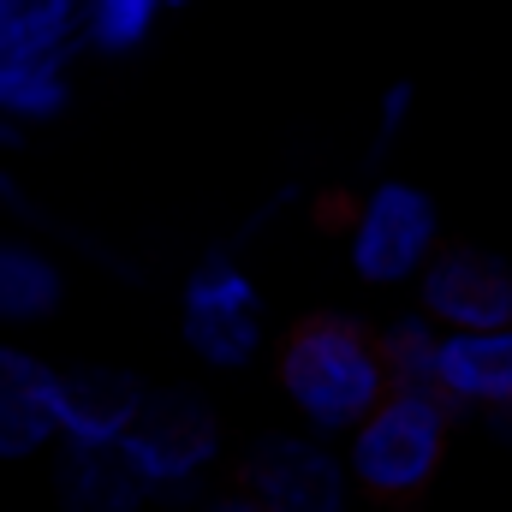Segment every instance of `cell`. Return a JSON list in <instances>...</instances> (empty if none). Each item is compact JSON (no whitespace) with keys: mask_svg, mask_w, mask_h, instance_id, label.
Listing matches in <instances>:
<instances>
[{"mask_svg":"<svg viewBox=\"0 0 512 512\" xmlns=\"http://www.w3.org/2000/svg\"><path fill=\"white\" fill-rule=\"evenodd\" d=\"M274 382H280V399L292 405L304 435L346 441L387 393L376 328H364L358 316H334V310L298 322L280 340Z\"/></svg>","mask_w":512,"mask_h":512,"instance_id":"6da1fadb","label":"cell"},{"mask_svg":"<svg viewBox=\"0 0 512 512\" xmlns=\"http://www.w3.org/2000/svg\"><path fill=\"white\" fill-rule=\"evenodd\" d=\"M447 441H453V411L435 387H387L382 405L346 435L340 459H346V477L358 495L417 501L441 477Z\"/></svg>","mask_w":512,"mask_h":512,"instance_id":"7a4b0ae2","label":"cell"},{"mask_svg":"<svg viewBox=\"0 0 512 512\" xmlns=\"http://www.w3.org/2000/svg\"><path fill=\"white\" fill-rule=\"evenodd\" d=\"M149 501H203L209 471L221 465V417L197 387H149L143 411L120 441Z\"/></svg>","mask_w":512,"mask_h":512,"instance_id":"3957f363","label":"cell"},{"mask_svg":"<svg viewBox=\"0 0 512 512\" xmlns=\"http://www.w3.org/2000/svg\"><path fill=\"white\" fill-rule=\"evenodd\" d=\"M179 340L203 370H221V376H239L262 358V346H268L262 292H256V274L233 251H209L185 274Z\"/></svg>","mask_w":512,"mask_h":512,"instance_id":"277c9868","label":"cell"},{"mask_svg":"<svg viewBox=\"0 0 512 512\" xmlns=\"http://www.w3.org/2000/svg\"><path fill=\"white\" fill-rule=\"evenodd\" d=\"M435 251H441V209L411 179H382L358 203L346 233V262L364 286H411Z\"/></svg>","mask_w":512,"mask_h":512,"instance_id":"5b68a950","label":"cell"},{"mask_svg":"<svg viewBox=\"0 0 512 512\" xmlns=\"http://www.w3.org/2000/svg\"><path fill=\"white\" fill-rule=\"evenodd\" d=\"M245 495L262 512H352V477L334 441L304 429H268L256 435L239 471Z\"/></svg>","mask_w":512,"mask_h":512,"instance_id":"8992f818","label":"cell"},{"mask_svg":"<svg viewBox=\"0 0 512 512\" xmlns=\"http://www.w3.org/2000/svg\"><path fill=\"white\" fill-rule=\"evenodd\" d=\"M417 310L441 334H471V328H512V262L483 245H441L423 262Z\"/></svg>","mask_w":512,"mask_h":512,"instance_id":"52a82bcc","label":"cell"},{"mask_svg":"<svg viewBox=\"0 0 512 512\" xmlns=\"http://www.w3.org/2000/svg\"><path fill=\"white\" fill-rule=\"evenodd\" d=\"M143 393L149 387L120 364H72V370H60V387H54L60 441L66 447H120L131 435V423H137V411H143Z\"/></svg>","mask_w":512,"mask_h":512,"instance_id":"ba28073f","label":"cell"},{"mask_svg":"<svg viewBox=\"0 0 512 512\" xmlns=\"http://www.w3.org/2000/svg\"><path fill=\"white\" fill-rule=\"evenodd\" d=\"M54 387L60 370L36 358L18 340H0V465H24L36 453H54Z\"/></svg>","mask_w":512,"mask_h":512,"instance_id":"9c48e42d","label":"cell"},{"mask_svg":"<svg viewBox=\"0 0 512 512\" xmlns=\"http://www.w3.org/2000/svg\"><path fill=\"white\" fill-rule=\"evenodd\" d=\"M435 393L447 411L489 417L512 405V328H471V334H441L435 352Z\"/></svg>","mask_w":512,"mask_h":512,"instance_id":"30bf717a","label":"cell"},{"mask_svg":"<svg viewBox=\"0 0 512 512\" xmlns=\"http://www.w3.org/2000/svg\"><path fill=\"white\" fill-rule=\"evenodd\" d=\"M54 501L60 512H143L149 489L131 471L126 447H54Z\"/></svg>","mask_w":512,"mask_h":512,"instance_id":"8fae6325","label":"cell"},{"mask_svg":"<svg viewBox=\"0 0 512 512\" xmlns=\"http://www.w3.org/2000/svg\"><path fill=\"white\" fill-rule=\"evenodd\" d=\"M66 304V268L30 233H0V328H36Z\"/></svg>","mask_w":512,"mask_h":512,"instance_id":"7c38bea8","label":"cell"},{"mask_svg":"<svg viewBox=\"0 0 512 512\" xmlns=\"http://www.w3.org/2000/svg\"><path fill=\"white\" fill-rule=\"evenodd\" d=\"M72 108V60H0V120L48 126Z\"/></svg>","mask_w":512,"mask_h":512,"instance_id":"4fadbf2b","label":"cell"},{"mask_svg":"<svg viewBox=\"0 0 512 512\" xmlns=\"http://www.w3.org/2000/svg\"><path fill=\"white\" fill-rule=\"evenodd\" d=\"M161 0H78V54L126 60L155 36Z\"/></svg>","mask_w":512,"mask_h":512,"instance_id":"5bb4252c","label":"cell"},{"mask_svg":"<svg viewBox=\"0 0 512 512\" xmlns=\"http://www.w3.org/2000/svg\"><path fill=\"white\" fill-rule=\"evenodd\" d=\"M376 352H382L387 387H435V352H441V328L423 310L393 316L376 328Z\"/></svg>","mask_w":512,"mask_h":512,"instance_id":"9a60e30c","label":"cell"},{"mask_svg":"<svg viewBox=\"0 0 512 512\" xmlns=\"http://www.w3.org/2000/svg\"><path fill=\"white\" fill-rule=\"evenodd\" d=\"M411 114H417V90H411L405 78H399V84H387L382 102H376V155H387V149L405 137Z\"/></svg>","mask_w":512,"mask_h":512,"instance_id":"2e32d148","label":"cell"},{"mask_svg":"<svg viewBox=\"0 0 512 512\" xmlns=\"http://www.w3.org/2000/svg\"><path fill=\"white\" fill-rule=\"evenodd\" d=\"M30 6H36V0H0V60H36V54L24 48V36H30Z\"/></svg>","mask_w":512,"mask_h":512,"instance_id":"e0dca14e","label":"cell"},{"mask_svg":"<svg viewBox=\"0 0 512 512\" xmlns=\"http://www.w3.org/2000/svg\"><path fill=\"white\" fill-rule=\"evenodd\" d=\"M292 197H298V185H280V191H274V197H268V203L251 215V221H245V233H262L274 215H286V209H292Z\"/></svg>","mask_w":512,"mask_h":512,"instance_id":"ac0fdd59","label":"cell"},{"mask_svg":"<svg viewBox=\"0 0 512 512\" xmlns=\"http://www.w3.org/2000/svg\"><path fill=\"white\" fill-rule=\"evenodd\" d=\"M197 512H262L245 495V489H227V495H209V501H197Z\"/></svg>","mask_w":512,"mask_h":512,"instance_id":"d6986e66","label":"cell"},{"mask_svg":"<svg viewBox=\"0 0 512 512\" xmlns=\"http://www.w3.org/2000/svg\"><path fill=\"white\" fill-rule=\"evenodd\" d=\"M0 209H12V215H30V197L18 191V179H12V167L0 161Z\"/></svg>","mask_w":512,"mask_h":512,"instance_id":"ffe728a7","label":"cell"},{"mask_svg":"<svg viewBox=\"0 0 512 512\" xmlns=\"http://www.w3.org/2000/svg\"><path fill=\"white\" fill-rule=\"evenodd\" d=\"M483 423H489V435H495L501 447H512V405H501V411H489Z\"/></svg>","mask_w":512,"mask_h":512,"instance_id":"44dd1931","label":"cell"},{"mask_svg":"<svg viewBox=\"0 0 512 512\" xmlns=\"http://www.w3.org/2000/svg\"><path fill=\"white\" fill-rule=\"evenodd\" d=\"M6 149H24V126H18V120H0V155H6Z\"/></svg>","mask_w":512,"mask_h":512,"instance_id":"7402d4cb","label":"cell"},{"mask_svg":"<svg viewBox=\"0 0 512 512\" xmlns=\"http://www.w3.org/2000/svg\"><path fill=\"white\" fill-rule=\"evenodd\" d=\"M161 6H185V0H161Z\"/></svg>","mask_w":512,"mask_h":512,"instance_id":"603a6c76","label":"cell"}]
</instances>
